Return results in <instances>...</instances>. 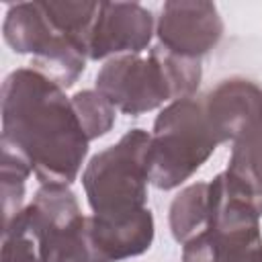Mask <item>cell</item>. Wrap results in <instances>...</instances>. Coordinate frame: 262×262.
<instances>
[{
  "label": "cell",
  "mask_w": 262,
  "mask_h": 262,
  "mask_svg": "<svg viewBox=\"0 0 262 262\" xmlns=\"http://www.w3.org/2000/svg\"><path fill=\"white\" fill-rule=\"evenodd\" d=\"M0 147L25 160L41 184H72L88 154V137L66 90L33 68L2 82Z\"/></svg>",
  "instance_id": "6da1fadb"
},
{
  "label": "cell",
  "mask_w": 262,
  "mask_h": 262,
  "mask_svg": "<svg viewBox=\"0 0 262 262\" xmlns=\"http://www.w3.org/2000/svg\"><path fill=\"white\" fill-rule=\"evenodd\" d=\"M201 59L170 53L160 43L147 57L119 55L98 70L94 86L117 111L139 117L164 102L192 98L201 86Z\"/></svg>",
  "instance_id": "7a4b0ae2"
},
{
  "label": "cell",
  "mask_w": 262,
  "mask_h": 262,
  "mask_svg": "<svg viewBox=\"0 0 262 262\" xmlns=\"http://www.w3.org/2000/svg\"><path fill=\"white\" fill-rule=\"evenodd\" d=\"M260 209L227 170L209 182V225L182 248V262H262Z\"/></svg>",
  "instance_id": "3957f363"
},
{
  "label": "cell",
  "mask_w": 262,
  "mask_h": 262,
  "mask_svg": "<svg viewBox=\"0 0 262 262\" xmlns=\"http://www.w3.org/2000/svg\"><path fill=\"white\" fill-rule=\"evenodd\" d=\"M219 145L203 98L174 100L160 111L154 121L147 149L149 184L160 190H172L188 180Z\"/></svg>",
  "instance_id": "277c9868"
},
{
  "label": "cell",
  "mask_w": 262,
  "mask_h": 262,
  "mask_svg": "<svg viewBox=\"0 0 262 262\" xmlns=\"http://www.w3.org/2000/svg\"><path fill=\"white\" fill-rule=\"evenodd\" d=\"M151 133L129 129L115 145L94 154L82 172V186L96 217H125L147 207V149Z\"/></svg>",
  "instance_id": "5b68a950"
},
{
  "label": "cell",
  "mask_w": 262,
  "mask_h": 262,
  "mask_svg": "<svg viewBox=\"0 0 262 262\" xmlns=\"http://www.w3.org/2000/svg\"><path fill=\"white\" fill-rule=\"evenodd\" d=\"M43 233L45 262H108L90 233L76 194L68 184H41L27 205Z\"/></svg>",
  "instance_id": "8992f818"
},
{
  "label": "cell",
  "mask_w": 262,
  "mask_h": 262,
  "mask_svg": "<svg viewBox=\"0 0 262 262\" xmlns=\"http://www.w3.org/2000/svg\"><path fill=\"white\" fill-rule=\"evenodd\" d=\"M158 43L188 59H201L223 37V20L213 2L168 0L156 20Z\"/></svg>",
  "instance_id": "52a82bcc"
},
{
  "label": "cell",
  "mask_w": 262,
  "mask_h": 262,
  "mask_svg": "<svg viewBox=\"0 0 262 262\" xmlns=\"http://www.w3.org/2000/svg\"><path fill=\"white\" fill-rule=\"evenodd\" d=\"M156 33L154 14L137 2H100L88 39V59L139 55Z\"/></svg>",
  "instance_id": "ba28073f"
},
{
  "label": "cell",
  "mask_w": 262,
  "mask_h": 262,
  "mask_svg": "<svg viewBox=\"0 0 262 262\" xmlns=\"http://www.w3.org/2000/svg\"><path fill=\"white\" fill-rule=\"evenodd\" d=\"M203 108L217 141L233 143L262 125V86L239 76L221 80L203 96Z\"/></svg>",
  "instance_id": "9c48e42d"
},
{
  "label": "cell",
  "mask_w": 262,
  "mask_h": 262,
  "mask_svg": "<svg viewBox=\"0 0 262 262\" xmlns=\"http://www.w3.org/2000/svg\"><path fill=\"white\" fill-rule=\"evenodd\" d=\"M90 233L98 252L108 262L133 258L151 248L154 215L147 207L133 215L113 219L90 215Z\"/></svg>",
  "instance_id": "30bf717a"
},
{
  "label": "cell",
  "mask_w": 262,
  "mask_h": 262,
  "mask_svg": "<svg viewBox=\"0 0 262 262\" xmlns=\"http://www.w3.org/2000/svg\"><path fill=\"white\" fill-rule=\"evenodd\" d=\"M6 45L20 55H39L57 35L39 0L10 4L2 23Z\"/></svg>",
  "instance_id": "8fae6325"
},
{
  "label": "cell",
  "mask_w": 262,
  "mask_h": 262,
  "mask_svg": "<svg viewBox=\"0 0 262 262\" xmlns=\"http://www.w3.org/2000/svg\"><path fill=\"white\" fill-rule=\"evenodd\" d=\"M168 223L178 244H186L203 233L209 225V182L184 186L170 203Z\"/></svg>",
  "instance_id": "7c38bea8"
},
{
  "label": "cell",
  "mask_w": 262,
  "mask_h": 262,
  "mask_svg": "<svg viewBox=\"0 0 262 262\" xmlns=\"http://www.w3.org/2000/svg\"><path fill=\"white\" fill-rule=\"evenodd\" d=\"M0 262H45L43 233L29 207H23L2 229Z\"/></svg>",
  "instance_id": "4fadbf2b"
},
{
  "label": "cell",
  "mask_w": 262,
  "mask_h": 262,
  "mask_svg": "<svg viewBox=\"0 0 262 262\" xmlns=\"http://www.w3.org/2000/svg\"><path fill=\"white\" fill-rule=\"evenodd\" d=\"M53 29L88 51V39L100 2L96 0H39Z\"/></svg>",
  "instance_id": "5bb4252c"
},
{
  "label": "cell",
  "mask_w": 262,
  "mask_h": 262,
  "mask_svg": "<svg viewBox=\"0 0 262 262\" xmlns=\"http://www.w3.org/2000/svg\"><path fill=\"white\" fill-rule=\"evenodd\" d=\"M227 172L246 186L262 213V125L233 141Z\"/></svg>",
  "instance_id": "9a60e30c"
},
{
  "label": "cell",
  "mask_w": 262,
  "mask_h": 262,
  "mask_svg": "<svg viewBox=\"0 0 262 262\" xmlns=\"http://www.w3.org/2000/svg\"><path fill=\"white\" fill-rule=\"evenodd\" d=\"M70 98H72V106L76 111V117L86 133L88 141H94L113 129L117 108L100 92L80 90Z\"/></svg>",
  "instance_id": "2e32d148"
},
{
  "label": "cell",
  "mask_w": 262,
  "mask_h": 262,
  "mask_svg": "<svg viewBox=\"0 0 262 262\" xmlns=\"http://www.w3.org/2000/svg\"><path fill=\"white\" fill-rule=\"evenodd\" d=\"M33 174L31 166L18 156L2 149V213L4 223H8L20 209L25 201V184Z\"/></svg>",
  "instance_id": "e0dca14e"
}]
</instances>
